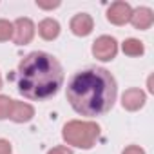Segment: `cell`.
<instances>
[{
  "label": "cell",
  "mask_w": 154,
  "mask_h": 154,
  "mask_svg": "<svg viewBox=\"0 0 154 154\" xmlns=\"http://www.w3.org/2000/svg\"><path fill=\"white\" fill-rule=\"evenodd\" d=\"M0 89H2V76H0Z\"/></svg>",
  "instance_id": "cell-20"
},
{
  "label": "cell",
  "mask_w": 154,
  "mask_h": 154,
  "mask_svg": "<svg viewBox=\"0 0 154 154\" xmlns=\"http://www.w3.org/2000/svg\"><path fill=\"white\" fill-rule=\"evenodd\" d=\"M69 29L74 36H89L94 29V20L87 13H78L74 15L69 22Z\"/></svg>",
  "instance_id": "cell-8"
},
{
  "label": "cell",
  "mask_w": 154,
  "mask_h": 154,
  "mask_svg": "<svg viewBox=\"0 0 154 154\" xmlns=\"http://www.w3.org/2000/svg\"><path fill=\"white\" fill-rule=\"evenodd\" d=\"M9 38H13V22L0 18V42H8Z\"/></svg>",
  "instance_id": "cell-13"
},
{
  "label": "cell",
  "mask_w": 154,
  "mask_h": 154,
  "mask_svg": "<svg viewBox=\"0 0 154 154\" xmlns=\"http://www.w3.org/2000/svg\"><path fill=\"white\" fill-rule=\"evenodd\" d=\"M91 53L96 60L100 62H111L116 58L118 54V42L114 36L111 35H102L98 36L94 42H93V47H91Z\"/></svg>",
  "instance_id": "cell-4"
},
{
  "label": "cell",
  "mask_w": 154,
  "mask_h": 154,
  "mask_svg": "<svg viewBox=\"0 0 154 154\" xmlns=\"http://www.w3.org/2000/svg\"><path fill=\"white\" fill-rule=\"evenodd\" d=\"M62 138L67 145L78 149H93L96 140L100 138V125L96 122L71 120L62 127Z\"/></svg>",
  "instance_id": "cell-3"
},
{
  "label": "cell",
  "mask_w": 154,
  "mask_h": 154,
  "mask_svg": "<svg viewBox=\"0 0 154 154\" xmlns=\"http://www.w3.org/2000/svg\"><path fill=\"white\" fill-rule=\"evenodd\" d=\"M47 154H72V150L69 147H65V145H56V147L49 149Z\"/></svg>",
  "instance_id": "cell-15"
},
{
  "label": "cell",
  "mask_w": 154,
  "mask_h": 154,
  "mask_svg": "<svg viewBox=\"0 0 154 154\" xmlns=\"http://www.w3.org/2000/svg\"><path fill=\"white\" fill-rule=\"evenodd\" d=\"M63 84L62 63L49 53L33 51L17 69V89L24 98L44 102L53 98Z\"/></svg>",
  "instance_id": "cell-2"
},
{
  "label": "cell",
  "mask_w": 154,
  "mask_h": 154,
  "mask_svg": "<svg viewBox=\"0 0 154 154\" xmlns=\"http://www.w3.org/2000/svg\"><path fill=\"white\" fill-rule=\"evenodd\" d=\"M67 102L80 116H102L109 112L118 96L114 76L103 67H87L71 76Z\"/></svg>",
  "instance_id": "cell-1"
},
{
  "label": "cell",
  "mask_w": 154,
  "mask_h": 154,
  "mask_svg": "<svg viewBox=\"0 0 154 154\" xmlns=\"http://www.w3.org/2000/svg\"><path fill=\"white\" fill-rule=\"evenodd\" d=\"M35 116V107L27 102H18V100H13V105H11V112H9V120L15 122V123H27L31 122Z\"/></svg>",
  "instance_id": "cell-10"
},
{
  "label": "cell",
  "mask_w": 154,
  "mask_h": 154,
  "mask_svg": "<svg viewBox=\"0 0 154 154\" xmlns=\"http://www.w3.org/2000/svg\"><path fill=\"white\" fill-rule=\"evenodd\" d=\"M122 154H145V150L140 145H129L122 150Z\"/></svg>",
  "instance_id": "cell-16"
},
{
  "label": "cell",
  "mask_w": 154,
  "mask_h": 154,
  "mask_svg": "<svg viewBox=\"0 0 154 154\" xmlns=\"http://www.w3.org/2000/svg\"><path fill=\"white\" fill-rule=\"evenodd\" d=\"M149 91H150V93H154V87H152V76L149 78Z\"/></svg>",
  "instance_id": "cell-19"
},
{
  "label": "cell",
  "mask_w": 154,
  "mask_h": 154,
  "mask_svg": "<svg viewBox=\"0 0 154 154\" xmlns=\"http://www.w3.org/2000/svg\"><path fill=\"white\" fill-rule=\"evenodd\" d=\"M35 33H36V27H35V22L31 18L20 17L13 22V40H15V44H18V45L31 44V40L35 38Z\"/></svg>",
  "instance_id": "cell-5"
},
{
  "label": "cell",
  "mask_w": 154,
  "mask_h": 154,
  "mask_svg": "<svg viewBox=\"0 0 154 154\" xmlns=\"http://www.w3.org/2000/svg\"><path fill=\"white\" fill-rule=\"evenodd\" d=\"M147 102V94L140 89V87H131L122 94V107L129 112H136L140 111Z\"/></svg>",
  "instance_id": "cell-7"
},
{
  "label": "cell",
  "mask_w": 154,
  "mask_h": 154,
  "mask_svg": "<svg viewBox=\"0 0 154 154\" xmlns=\"http://www.w3.org/2000/svg\"><path fill=\"white\" fill-rule=\"evenodd\" d=\"M60 31H62L60 29V22L54 20V18H44L38 24V35H40V38H44L47 42L56 40L60 36Z\"/></svg>",
  "instance_id": "cell-11"
},
{
  "label": "cell",
  "mask_w": 154,
  "mask_h": 154,
  "mask_svg": "<svg viewBox=\"0 0 154 154\" xmlns=\"http://www.w3.org/2000/svg\"><path fill=\"white\" fill-rule=\"evenodd\" d=\"M122 51L127 54V56H141L143 53H145V45H143V42L141 40H138V38H127L123 44H122Z\"/></svg>",
  "instance_id": "cell-12"
},
{
  "label": "cell",
  "mask_w": 154,
  "mask_h": 154,
  "mask_svg": "<svg viewBox=\"0 0 154 154\" xmlns=\"http://www.w3.org/2000/svg\"><path fill=\"white\" fill-rule=\"evenodd\" d=\"M11 105H13V100L6 94H0V120H6L9 118V112H11Z\"/></svg>",
  "instance_id": "cell-14"
},
{
  "label": "cell",
  "mask_w": 154,
  "mask_h": 154,
  "mask_svg": "<svg viewBox=\"0 0 154 154\" xmlns=\"http://www.w3.org/2000/svg\"><path fill=\"white\" fill-rule=\"evenodd\" d=\"M36 6L40 8V9H54V8H58L60 6V2H53V4H45V2H40V0H36Z\"/></svg>",
  "instance_id": "cell-18"
},
{
  "label": "cell",
  "mask_w": 154,
  "mask_h": 154,
  "mask_svg": "<svg viewBox=\"0 0 154 154\" xmlns=\"http://www.w3.org/2000/svg\"><path fill=\"white\" fill-rule=\"evenodd\" d=\"M131 15H132V8L129 2H123V0H116L112 2L107 9V20L114 26H125L129 24L131 20Z\"/></svg>",
  "instance_id": "cell-6"
},
{
  "label": "cell",
  "mask_w": 154,
  "mask_h": 154,
  "mask_svg": "<svg viewBox=\"0 0 154 154\" xmlns=\"http://www.w3.org/2000/svg\"><path fill=\"white\" fill-rule=\"evenodd\" d=\"M129 22L132 24L134 29L147 31L154 24V13H152L150 8H143V6L141 8H136V9H132V15H131V20Z\"/></svg>",
  "instance_id": "cell-9"
},
{
  "label": "cell",
  "mask_w": 154,
  "mask_h": 154,
  "mask_svg": "<svg viewBox=\"0 0 154 154\" xmlns=\"http://www.w3.org/2000/svg\"><path fill=\"white\" fill-rule=\"evenodd\" d=\"M11 150H13L11 143L4 138H0V154H11Z\"/></svg>",
  "instance_id": "cell-17"
}]
</instances>
